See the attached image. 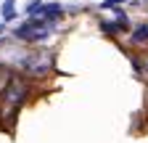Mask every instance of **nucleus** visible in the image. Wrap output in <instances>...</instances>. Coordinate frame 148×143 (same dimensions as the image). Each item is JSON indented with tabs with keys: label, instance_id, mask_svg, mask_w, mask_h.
Returning <instances> with one entry per match:
<instances>
[{
	"label": "nucleus",
	"instance_id": "nucleus-3",
	"mask_svg": "<svg viewBox=\"0 0 148 143\" xmlns=\"http://www.w3.org/2000/svg\"><path fill=\"white\" fill-rule=\"evenodd\" d=\"M3 96H5V101H8V103H13V106H18V103H21V101H24V96H27V90H24V85H21V82H16V80H13V82H11L8 87H5V93H3Z\"/></svg>",
	"mask_w": 148,
	"mask_h": 143
},
{
	"label": "nucleus",
	"instance_id": "nucleus-4",
	"mask_svg": "<svg viewBox=\"0 0 148 143\" xmlns=\"http://www.w3.org/2000/svg\"><path fill=\"white\" fill-rule=\"evenodd\" d=\"M40 19H48V21H58L61 16H64V6H58V3H48V6H42L40 8Z\"/></svg>",
	"mask_w": 148,
	"mask_h": 143
},
{
	"label": "nucleus",
	"instance_id": "nucleus-1",
	"mask_svg": "<svg viewBox=\"0 0 148 143\" xmlns=\"http://www.w3.org/2000/svg\"><path fill=\"white\" fill-rule=\"evenodd\" d=\"M16 64H18V69H24L27 74L42 77V74H48L50 66H53V56L45 53V50H34V53H24V56H18Z\"/></svg>",
	"mask_w": 148,
	"mask_h": 143
},
{
	"label": "nucleus",
	"instance_id": "nucleus-6",
	"mask_svg": "<svg viewBox=\"0 0 148 143\" xmlns=\"http://www.w3.org/2000/svg\"><path fill=\"white\" fill-rule=\"evenodd\" d=\"M132 43H148V24H140L132 32Z\"/></svg>",
	"mask_w": 148,
	"mask_h": 143
},
{
	"label": "nucleus",
	"instance_id": "nucleus-5",
	"mask_svg": "<svg viewBox=\"0 0 148 143\" xmlns=\"http://www.w3.org/2000/svg\"><path fill=\"white\" fill-rule=\"evenodd\" d=\"M0 13H3V19H5V21H11L13 16H16V3H13V0H5L3 8H0Z\"/></svg>",
	"mask_w": 148,
	"mask_h": 143
},
{
	"label": "nucleus",
	"instance_id": "nucleus-2",
	"mask_svg": "<svg viewBox=\"0 0 148 143\" xmlns=\"http://www.w3.org/2000/svg\"><path fill=\"white\" fill-rule=\"evenodd\" d=\"M53 29H56V21H48V19H40V16H37V19H29L27 24H21L13 34H16L18 40L37 43V40H45Z\"/></svg>",
	"mask_w": 148,
	"mask_h": 143
}]
</instances>
